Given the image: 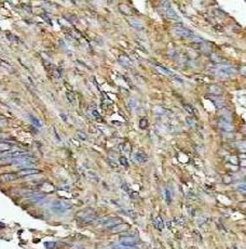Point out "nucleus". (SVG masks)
<instances>
[{"mask_svg":"<svg viewBox=\"0 0 246 249\" xmlns=\"http://www.w3.org/2000/svg\"><path fill=\"white\" fill-rule=\"evenodd\" d=\"M97 215L95 213V211L91 208H87L84 210H81L80 212L77 213V220L80 222V223H84V224H89L91 222H93L94 220L96 219Z\"/></svg>","mask_w":246,"mask_h":249,"instance_id":"1","label":"nucleus"},{"mask_svg":"<svg viewBox=\"0 0 246 249\" xmlns=\"http://www.w3.org/2000/svg\"><path fill=\"white\" fill-rule=\"evenodd\" d=\"M120 223H123L122 219H120V218H109V219H106L102 221V224L109 230L114 229V226L119 225Z\"/></svg>","mask_w":246,"mask_h":249,"instance_id":"2","label":"nucleus"},{"mask_svg":"<svg viewBox=\"0 0 246 249\" xmlns=\"http://www.w3.org/2000/svg\"><path fill=\"white\" fill-rule=\"evenodd\" d=\"M216 73H217V75H219V76L228 77V76H230L233 74V69L229 66H221V67H218V68H217Z\"/></svg>","mask_w":246,"mask_h":249,"instance_id":"3","label":"nucleus"},{"mask_svg":"<svg viewBox=\"0 0 246 249\" xmlns=\"http://www.w3.org/2000/svg\"><path fill=\"white\" fill-rule=\"evenodd\" d=\"M133 160L136 162H139V164H144L148 160V157L145 153H141V152H136L135 154H133Z\"/></svg>","mask_w":246,"mask_h":249,"instance_id":"4","label":"nucleus"},{"mask_svg":"<svg viewBox=\"0 0 246 249\" xmlns=\"http://www.w3.org/2000/svg\"><path fill=\"white\" fill-rule=\"evenodd\" d=\"M39 170L37 169H29V168H25V169H22L20 171L16 172L18 176V178H22V177H27V176H32V174H37L39 173Z\"/></svg>","mask_w":246,"mask_h":249,"instance_id":"5","label":"nucleus"},{"mask_svg":"<svg viewBox=\"0 0 246 249\" xmlns=\"http://www.w3.org/2000/svg\"><path fill=\"white\" fill-rule=\"evenodd\" d=\"M174 30H175L178 35H180V36L187 37V38H194V35L191 34L190 30L186 29V28H184L182 26H180V27H175V29Z\"/></svg>","mask_w":246,"mask_h":249,"instance_id":"6","label":"nucleus"},{"mask_svg":"<svg viewBox=\"0 0 246 249\" xmlns=\"http://www.w3.org/2000/svg\"><path fill=\"white\" fill-rule=\"evenodd\" d=\"M17 179H20L17 173H5L0 176V180L5 181V182H11V181H15Z\"/></svg>","mask_w":246,"mask_h":249,"instance_id":"7","label":"nucleus"},{"mask_svg":"<svg viewBox=\"0 0 246 249\" xmlns=\"http://www.w3.org/2000/svg\"><path fill=\"white\" fill-rule=\"evenodd\" d=\"M126 21H128L129 23H130L131 26H133V27H135L136 29H141L143 28V24H141V22L138 20V18H126Z\"/></svg>","mask_w":246,"mask_h":249,"instance_id":"8","label":"nucleus"},{"mask_svg":"<svg viewBox=\"0 0 246 249\" xmlns=\"http://www.w3.org/2000/svg\"><path fill=\"white\" fill-rule=\"evenodd\" d=\"M118 61L119 63H120L121 65H123L124 67H130L131 64H132L130 57L126 56V55H120V56L118 57Z\"/></svg>","mask_w":246,"mask_h":249,"instance_id":"9","label":"nucleus"},{"mask_svg":"<svg viewBox=\"0 0 246 249\" xmlns=\"http://www.w3.org/2000/svg\"><path fill=\"white\" fill-rule=\"evenodd\" d=\"M208 92L211 94H214V95H220L222 93V89L216 85H211L208 86Z\"/></svg>","mask_w":246,"mask_h":249,"instance_id":"10","label":"nucleus"},{"mask_svg":"<svg viewBox=\"0 0 246 249\" xmlns=\"http://www.w3.org/2000/svg\"><path fill=\"white\" fill-rule=\"evenodd\" d=\"M153 226H155V229H158L159 231H162L164 228V222L163 220H162L161 217H157L153 219Z\"/></svg>","mask_w":246,"mask_h":249,"instance_id":"11","label":"nucleus"},{"mask_svg":"<svg viewBox=\"0 0 246 249\" xmlns=\"http://www.w3.org/2000/svg\"><path fill=\"white\" fill-rule=\"evenodd\" d=\"M14 147V144L8 142H0V152H9Z\"/></svg>","mask_w":246,"mask_h":249,"instance_id":"12","label":"nucleus"},{"mask_svg":"<svg viewBox=\"0 0 246 249\" xmlns=\"http://www.w3.org/2000/svg\"><path fill=\"white\" fill-rule=\"evenodd\" d=\"M164 8L166 9V15L169 16V18H173V20H179V16H178V14L176 13L173 8L171 7H164Z\"/></svg>","mask_w":246,"mask_h":249,"instance_id":"13","label":"nucleus"},{"mask_svg":"<svg viewBox=\"0 0 246 249\" xmlns=\"http://www.w3.org/2000/svg\"><path fill=\"white\" fill-rule=\"evenodd\" d=\"M57 205H55V206H53L52 208V211H54V212H56V213H64L65 212V206H62V204L61 203H56Z\"/></svg>","mask_w":246,"mask_h":249,"instance_id":"14","label":"nucleus"},{"mask_svg":"<svg viewBox=\"0 0 246 249\" xmlns=\"http://www.w3.org/2000/svg\"><path fill=\"white\" fill-rule=\"evenodd\" d=\"M119 9H120V11L122 12L124 15H131V10L129 9L126 6H120V7H119Z\"/></svg>","mask_w":246,"mask_h":249,"instance_id":"15","label":"nucleus"},{"mask_svg":"<svg viewBox=\"0 0 246 249\" xmlns=\"http://www.w3.org/2000/svg\"><path fill=\"white\" fill-rule=\"evenodd\" d=\"M147 126H148V120H147L146 117H143V118L139 120V127H140L141 129H145L147 128Z\"/></svg>","mask_w":246,"mask_h":249,"instance_id":"16","label":"nucleus"},{"mask_svg":"<svg viewBox=\"0 0 246 249\" xmlns=\"http://www.w3.org/2000/svg\"><path fill=\"white\" fill-rule=\"evenodd\" d=\"M66 96H67V99H68V101L70 103H73H73L76 102V96L71 91H67L66 92Z\"/></svg>","mask_w":246,"mask_h":249,"instance_id":"17","label":"nucleus"},{"mask_svg":"<svg viewBox=\"0 0 246 249\" xmlns=\"http://www.w3.org/2000/svg\"><path fill=\"white\" fill-rule=\"evenodd\" d=\"M29 118H30V121H32V123H34L35 126H37V127H40V126H41L40 121H39L38 119H37L35 116H32V115H29Z\"/></svg>","mask_w":246,"mask_h":249,"instance_id":"18","label":"nucleus"},{"mask_svg":"<svg viewBox=\"0 0 246 249\" xmlns=\"http://www.w3.org/2000/svg\"><path fill=\"white\" fill-rule=\"evenodd\" d=\"M119 162H120L122 166H129V161H128V158L124 157V156H121V157H119Z\"/></svg>","mask_w":246,"mask_h":249,"instance_id":"19","label":"nucleus"},{"mask_svg":"<svg viewBox=\"0 0 246 249\" xmlns=\"http://www.w3.org/2000/svg\"><path fill=\"white\" fill-rule=\"evenodd\" d=\"M184 110L187 111L189 114H191V115H193L194 114V110H193V107H192L190 104H184Z\"/></svg>","mask_w":246,"mask_h":249,"instance_id":"20","label":"nucleus"},{"mask_svg":"<svg viewBox=\"0 0 246 249\" xmlns=\"http://www.w3.org/2000/svg\"><path fill=\"white\" fill-rule=\"evenodd\" d=\"M44 245H46L47 248H49V249H54V248H55V246H56V243H54V242H47V243H44Z\"/></svg>","mask_w":246,"mask_h":249,"instance_id":"21","label":"nucleus"},{"mask_svg":"<svg viewBox=\"0 0 246 249\" xmlns=\"http://www.w3.org/2000/svg\"><path fill=\"white\" fill-rule=\"evenodd\" d=\"M91 113H92V115H93V116H95L96 118H98V120H100V116H99V113H98L97 111H96V110H93V111H92Z\"/></svg>","mask_w":246,"mask_h":249,"instance_id":"22","label":"nucleus"},{"mask_svg":"<svg viewBox=\"0 0 246 249\" xmlns=\"http://www.w3.org/2000/svg\"><path fill=\"white\" fill-rule=\"evenodd\" d=\"M78 135H79V138L81 140H87V134H85V133H82L80 132V131H78Z\"/></svg>","mask_w":246,"mask_h":249,"instance_id":"23","label":"nucleus"},{"mask_svg":"<svg viewBox=\"0 0 246 249\" xmlns=\"http://www.w3.org/2000/svg\"><path fill=\"white\" fill-rule=\"evenodd\" d=\"M54 76L56 78H61V73H59L58 71H57V69H55L54 71Z\"/></svg>","mask_w":246,"mask_h":249,"instance_id":"24","label":"nucleus"},{"mask_svg":"<svg viewBox=\"0 0 246 249\" xmlns=\"http://www.w3.org/2000/svg\"><path fill=\"white\" fill-rule=\"evenodd\" d=\"M5 228H6V225H5V224H3V223H1V222H0V230H1V229H5Z\"/></svg>","mask_w":246,"mask_h":249,"instance_id":"25","label":"nucleus"},{"mask_svg":"<svg viewBox=\"0 0 246 249\" xmlns=\"http://www.w3.org/2000/svg\"><path fill=\"white\" fill-rule=\"evenodd\" d=\"M0 137H1V135H0Z\"/></svg>","mask_w":246,"mask_h":249,"instance_id":"26","label":"nucleus"}]
</instances>
